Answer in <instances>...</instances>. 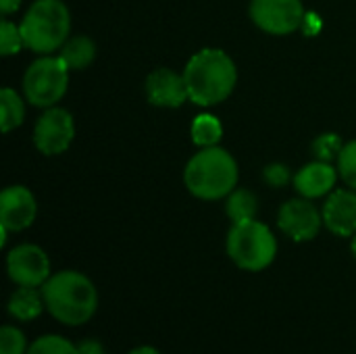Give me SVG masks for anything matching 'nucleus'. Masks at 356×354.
Returning <instances> with one entry per match:
<instances>
[{
    "instance_id": "obj_12",
    "label": "nucleus",
    "mask_w": 356,
    "mask_h": 354,
    "mask_svg": "<svg viewBox=\"0 0 356 354\" xmlns=\"http://www.w3.org/2000/svg\"><path fill=\"white\" fill-rule=\"evenodd\" d=\"M146 96H148L150 104L165 106V108H177L186 100H190L184 75L175 73L173 69H165V67H161L148 75Z\"/></svg>"
},
{
    "instance_id": "obj_19",
    "label": "nucleus",
    "mask_w": 356,
    "mask_h": 354,
    "mask_svg": "<svg viewBox=\"0 0 356 354\" xmlns=\"http://www.w3.org/2000/svg\"><path fill=\"white\" fill-rule=\"evenodd\" d=\"M0 108H2V131L8 134L10 129L19 127L25 117V106L21 96L13 88H2L0 92Z\"/></svg>"
},
{
    "instance_id": "obj_4",
    "label": "nucleus",
    "mask_w": 356,
    "mask_h": 354,
    "mask_svg": "<svg viewBox=\"0 0 356 354\" xmlns=\"http://www.w3.org/2000/svg\"><path fill=\"white\" fill-rule=\"evenodd\" d=\"M19 27L25 48L38 54H50L65 46L71 29V15L63 0H35Z\"/></svg>"
},
{
    "instance_id": "obj_22",
    "label": "nucleus",
    "mask_w": 356,
    "mask_h": 354,
    "mask_svg": "<svg viewBox=\"0 0 356 354\" xmlns=\"http://www.w3.org/2000/svg\"><path fill=\"white\" fill-rule=\"evenodd\" d=\"M27 338L19 328L4 325L0 330V354H27Z\"/></svg>"
},
{
    "instance_id": "obj_23",
    "label": "nucleus",
    "mask_w": 356,
    "mask_h": 354,
    "mask_svg": "<svg viewBox=\"0 0 356 354\" xmlns=\"http://www.w3.org/2000/svg\"><path fill=\"white\" fill-rule=\"evenodd\" d=\"M338 169H340L342 179L353 190H356V140L344 144V148L338 156Z\"/></svg>"
},
{
    "instance_id": "obj_13",
    "label": "nucleus",
    "mask_w": 356,
    "mask_h": 354,
    "mask_svg": "<svg viewBox=\"0 0 356 354\" xmlns=\"http://www.w3.org/2000/svg\"><path fill=\"white\" fill-rule=\"evenodd\" d=\"M323 225L340 236L350 238L356 234V190H334L323 204Z\"/></svg>"
},
{
    "instance_id": "obj_6",
    "label": "nucleus",
    "mask_w": 356,
    "mask_h": 354,
    "mask_svg": "<svg viewBox=\"0 0 356 354\" xmlns=\"http://www.w3.org/2000/svg\"><path fill=\"white\" fill-rule=\"evenodd\" d=\"M69 67L60 56H48L33 61L23 77V90L33 106H54L69 88Z\"/></svg>"
},
{
    "instance_id": "obj_1",
    "label": "nucleus",
    "mask_w": 356,
    "mask_h": 354,
    "mask_svg": "<svg viewBox=\"0 0 356 354\" xmlns=\"http://www.w3.org/2000/svg\"><path fill=\"white\" fill-rule=\"evenodd\" d=\"M40 290L46 311L63 325H83L98 311V290L92 280L79 271L67 269L52 273Z\"/></svg>"
},
{
    "instance_id": "obj_21",
    "label": "nucleus",
    "mask_w": 356,
    "mask_h": 354,
    "mask_svg": "<svg viewBox=\"0 0 356 354\" xmlns=\"http://www.w3.org/2000/svg\"><path fill=\"white\" fill-rule=\"evenodd\" d=\"M21 48H25V42H23V35H21V27L15 25L13 21L4 19L0 23V50H2V56L17 54Z\"/></svg>"
},
{
    "instance_id": "obj_28",
    "label": "nucleus",
    "mask_w": 356,
    "mask_h": 354,
    "mask_svg": "<svg viewBox=\"0 0 356 354\" xmlns=\"http://www.w3.org/2000/svg\"><path fill=\"white\" fill-rule=\"evenodd\" d=\"M127 354H161V351H156L154 346H148V344H144V346H138V348L129 351Z\"/></svg>"
},
{
    "instance_id": "obj_16",
    "label": "nucleus",
    "mask_w": 356,
    "mask_h": 354,
    "mask_svg": "<svg viewBox=\"0 0 356 354\" xmlns=\"http://www.w3.org/2000/svg\"><path fill=\"white\" fill-rule=\"evenodd\" d=\"M58 56L65 61V65L69 69L79 71V69H86L94 61V56H96V44L88 35H75V38H71V40L65 42V46L60 48V54Z\"/></svg>"
},
{
    "instance_id": "obj_5",
    "label": "nucleus",
    "mask_w": 356,
    "mask_h": 354,
    "mask_svg": "<svg viewBox=\"0 0 356 354\" xmlns=\"http://www.w3.org/2000/svg\"><path fill=\"white\" fill-rule=\"evenodd\" d=\"M225 248L229 259L240 269L259 273L275 261L277 240L265 223L248 219L232 225Z\"/></svg>"
},
{
    "instance_id": "obj_10",
    "label": "nucleus",
    "mask_w": 356,
    "mask_h": 354,
    "mask_svg": "<svg viewBox=\"0 0 356 354\" xmlns=\"http://www.w3.org/2000/svg\"><path fill=\"white\" fill-rule=\"evenodd\" d=\"M323 223V215L311 202V198L288 200L277 215L280 230L294 242H311L317 238Z\"/></svg>"
},
{
    "instance_id": "obj_30",
    "label": "nucleus",
    "mask_w": 356,
    "mask_h": 354,
    "mask_svg": "<svg viewBox=\"0 0 356 354\" xmlns=\"http://www.w3.org/2000/svg\"><path fill=\"white\" fill-rule=\"evenodd\" d=\"M100 354H106V353H100Z\"/></svg>"
},
{
    "instance_id": "obj_9",
    "label": "nucleus",
    "mask_w": 356,
    "mask_h": 354,
    "mask_svg": "<svg viewBox=\"0 0 356 354\" xmlns=\"http://www.w3.org/2000/svg\"><path fill=\"white\" fill-rule=\"evenodd\" d=\"M75 138V123L71 113L65 108L50 106L35 121L33 127V144L46 156L63 154Z\"/></svg>"
},
{
    "instance_id": "obj_29",
    "label": "nucleus",
    "mask_w": 356,
    "mask_h": 354,
    "mask_svg": "<svg viewBox=\"0 0 356 354\" xmlns=\"http://www.w3.org/2000/svg\"><path fill=\"white\" fill-rule=\"evenodd\" d=\"M350 250H353V255H355V259H356V234L353 236V242H350Z\"/></svg>"
},
{
    "instance_id": "obj_11",
    "label": "nucleus",
    "mask_w": 356,
    "mask_h": 354,
    "mask_svg": "<svg viewBox=\"0 0 356 354\" xmlns=\"http://www.w3.org/2000/svg\"><path fill=\"white\" fill-rule=\"evenodd\" d=\"M38 204L25 186H10L0 194V225L8 232H23L35 221Z\"/></svg>"
},
{
    "instance_id": "obj_3",
    "label": "nucleus",
    "mask_w": 356,
    "mask_h": 354,
    "mask_svg": "<svg viewBox=\"0 0 356 354\" xmlns=\"http://www.w3.org/2000/svg\"><path fill=\"white\" fill-rule=\"evenodd\" d=\"M184 182L190 194L200 200L225 198L238 184V163L219 146L202 148L188 161L184 169Z\"/></svg>"
},
{
    "instance_id": "obj_7",
    "label": "nucleus",
    "mask_w": 356,
    "mask_h": 354,
    "mask_svg": "<svg viewBox=\"0 0 356 354\" xmlns=\"http://www.w3.org/2000/svg\"><path fill=\"white\" fill-rule=\"evenodd\" d=\"M250 17L263 31L288 35L305 25L307 13L300 0H252Z\"/></svg>"
},
{
    "instance_id": "obj_18",
    "label": "nucleus",
    "mask_w": 356,
    "mask_h": 354,
    "mask_svg": "<svg viewBox=\"0 0 356 354\" xmlns=\"http://www.w3.org/2000/svg\"><path fill=\"white\" fill-rule=\"evenodd\" d=\"M223 136V125L213 115H198L192 123V142L200 148L217 146Z\"/></svg>"
},
{
    "instance_id": "obj_20",
    "label": "nucleus",
    "mask_w": 356,
    "mask_h": 354,
    "mask_svg": "<svg viewBox=\"0 0 356 354\" xmlns=\"http://www.w3.org/2000/svg\"><path fill=\"white\" fill-rule=\"evenodd\" d=\"M27 354H79L77 344L71 340L58 336V334H48L38 338L33 344H29Z\"/></svg>"
},
{
    "instance_id": "obj_8",
    "label": "nucleus",
    "mask_w": 356,
    "mask_h": 354,
    "mask_svg": "<svg viewBox=\"0 0 356 354\" xmlns=\"http://www.w3.org/2000/svg\"><path fill=\"white\" fill-rule=\"evenodd\" d=\"M6 273L21 288H42L52 275L50 259L35 244H19L6 255Z\"/></svg>"
},
{
    "instance_id": "obj_24",
    "label": "nucleus",
    "mask_w": 356,
    "mask_h": 354,
    "mask_svg": "<svg viewBox=\"0 0 356 354\" xmlns=\"http://www.w3.org/2000/svg\"><path fill=\"white\" fill-rule=\"evenodd\" d=\"M313 148H315V154H317L319 161L330 163L332 159H338L340 156L344 144H342V140H340L338 134H323V136H319L315 140Z\"/></svg>"
},
{
    "instance_id": "obj_14",
    "label": "nucleus",
    "mask_w": 356,
    "mask_h": 354,
    "mask_svg": "<svg viewBox=\"0 0 356 354\" xmlns=\"http://www.w3.org/2000/svg\"><path fill=\"white\" fill-rule=\"evenodd\" d=\"M336 186V169L325 161L305 165L294 175V188L302 198H319L332 192Z\"/></svg>"
},
{
    "instance_id": "obj_25",
    "label": "nucleus",
    "mask_w": 356,
    "mask_h": 354,
    "mask_svg": "<svg viewBox=\"0 0 356 354\" xmlns=\"http://www.w3.org/2000/svg\"><path fill=\"white\" fill-rule=\"evenodd\" d=\"M265 179L273 186V188H280V186H284L288 179H290V171H288V167L286 165H269L267 169H265Z\"/></svg>"
},
{
    "instance_id": "obj_2",
    "label": "nucleus",
    "mask_w": 356,
    "mask_h": 354,
    "mask_svg": "<svg viewBox=\"0 0 356 354\" xmlns=\"http://www.w3.org/2000/svg\"><path fill=\"white\" fill-rule=\"evenodd\" d=\"M184 81L194 104L213 106L229 98L238 81V69L227 52L219 48H202L188 61Z\"/></svg>"
},
{
    "instance_id": "obj_17",
    "label": "nucleus",
    "mask_w": 356,
    "mask_h": 354,
    "mask_svg": "<svg viewBox=\"0 0 356 354\" xmlns=\"http://www.w3.org/2000/svg\"><path fill=\"white\" fill-rule=\"evenodd\" d=\"M225 211H227V217L232 219V223L254 219L257 211H259V198L248 190H234L227 196Z\"/></svg>"
},
{
    "instance_id": "obj_15",
    "label": "nucleus",
    "mask_w": 356,
    "mask_h": 354,
    "mask_svg": "<svg viewBox=\"0 0 356 354\" xmlns=\"http://www.w3.org/2000/svg\"><path fill=\"white\" fill-rule=\"evenodd\" d=\"M6 309H8V315L13 319H17L21 323H29L46 311V303H44L42 290L17 286V290L8 298Z\"/></svg>"
},
{
    "instance_id": "obj_27",
    "label": "nucleus",
    "mask_w": 356,
    "mask_h": 354,
    "mask_svg": "<svg viewBox=\"0 0 356 354\" xmlns=\"http://www.w3.org/2000/svg\"><path fill=\"white\" fill-rule=\"evenodd\" d=\"M19 6H21V0H0V10H2L4 15L15 13Z\"/></svg>"
},
{
    "instance_id": "obj_26",
    "label": "nucleus",
    "mask_w": 356,
    "mask_h": 354,
    "mask_svg": "<svg viewBox=\"0 0 356 354\" xmlns=\"http://www.w3.org/2000/svg\"><path fill=\"white\" fill-rule=\"evenodd\" d=\"M79 348V354H100L104 353L102 344L98 340H83L81 344H77Z\"/></svg>"
}]
</instances>
